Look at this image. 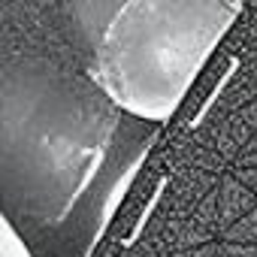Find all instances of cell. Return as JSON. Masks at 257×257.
I'll return each mask as SVG.
<instances>
[{"mask_svg":"<svg viewBox=\"0 0 257 257\" xmlns=\"http://www.w3.org/2000/svg\"><path fill=\"white\" fill-rule=\"evenodd\" d=\"M242 4L227 0H131L94 49V79L124 112L167 118L227 34Z\"/></svg>","mask_w":257,"mask_h":257,"instance_id":"cell-1","label":"cell"},{"mask_svg":"<svg viewBox=\"0 0 257 257\" xmlns=\"http://www.w3.org/2000/svg\"><path fill=\"white\" fill-rule=\"evenodd\" d=\"M4 257H31V254L25 251V245L19 242L16 230L10 227V221H4Z\"/></svg>","mask_w":257,"mask_h":257,"instance_id":"cell-2","label":"cell"}]
</instances>
